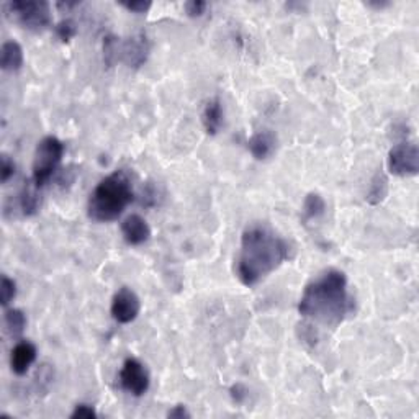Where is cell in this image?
I'll return each instance as SVG.
<instances>
[{"label": "cell", "mask_w": 419, "mask_h": 419, "mask_svg": "<svg viewBox=\"0 0 419 419\" xmlns=\"http://www.w3.org/2000/svg\"><path fill=\"white\" fill-rule=\"evenodd\" d=\"M292 258V246L267 224L254 223L241 236L236 275L241 284L253 287Z\"/></svg>", "instance_id": "1"}, {"label": "cell", "mask_w": 419, "mask_h": 419, "mask_svg": "<svg viewBox=\"0 0 419 419\" xmlns=\"http://www.w3.org/2000/svg\"><path fill=\"white\" fill-rule=\"evenodd\" d=\"M390 174L398 177H411L416 176L419 171V149L415 143H398L393 146L389 153Z\"/></svg>", "instance_id": "6"}, {"label": "cell", "mask_w": 419, "mask_h": 419, "mask_svg": "<svg viewBox=\"0 0 419 419\" xmlns=\"http://www.w3.org/2000/svg\"><path fill=\"white\" fill-rule=\"evenodd\" d=\"M389 188H390L389 177L385 176V172L381 169L377 171L374 179L370 182L369 192H367L365 195V202L372 207L380 205V203L386 198V195H389Z\"/></svg>", "instance_id": "16"}, {"label": "cell", "mask_w": 419, "mask_h": 419, "mask_svg": "<svg viewBox=\"0 0 419 419\" xmlns=\"http://www.w3.org/2000/svg\"><path fill=\"white\" fill-rule=\"evenodd\" d=\"M118 379L122 389L133 396H143L151 385L148 369L134 357H128L125 360L122 369H120Z\"/></svg>", "instance_id": "7"}, {"label": "cell", "mask_w": 419, "mask_h": 419, "mask_svg": "<svg viewBox=\"0 0 419 419\" xmlns=\"http://www.w3.org/2000/svg\"><path fill=\"white\" fill-rule=\"evenodd\" d=\"M5 326H7L10 336L18 338L26 328L25 313L18 310V308H10V310L5 311Z\"/></svg>", "instance_id": "18"}, {"label": "cell", "mask_w": 419, "mask_h": 419, "mask_svg": "<svg viewBox=\"0 0 419 419\" xmlns=\"http://www.w3.org/2000/svg\"><path fill=\"white\" fill-rule=\"evenodd\" d=\"M248 148L251 151L253 157L258 161H265L275 153L277 148V136L274 131L264 130L258 131V133L253 134L248 141Z\"/></svg>", "instance_id": "12"}, {"label": "cell", "mask_w": 419, "mask_h": 419, "mask_svg": "<svg viewBox=\"0 0 419 419\" xmlns=\"http://www.w3.org/2000/svg\"><path fill=\"white\" fill-rule=\"evenodd\" d=\"M18 205H20V210H22L23 217H33V214L38 213L40 205H41L40 187L36 185L33 179L25 182L22 192H20Z\"/></svg>", "instance_id": "15"}, {"label": "cell", "mask_w": 419, "mask_h": 419, "mask_svg": "<svg viewBox=\"0 0 419 419\" xmlns=\"http://www.w3.org/2000/svg\"><path fill=\"white\" fill-rule=\"evenodd\" d=\"M56 35L62 43H69V41L77 35V26L71 18L61 20V22L56 25Z\"/></svg>", "instance_id": "21"}, {"label": "cell", "mask_w": 419, "mask_h": 419, "mask_svg": "<svg viewBox=\"0 0 419 419\" xmlns=\"http://www.w3.org/2000/svg\"><path fill=\"white\" fill-rule=\"evenodd\" d=\"M229 393H231V398L236 403H243L246 400V396H248V390H246L244 385L241 384L233 385L231 389H229Z\"/></svg>", "instance_id": "26"}, {"label": "cell", "mask_w": 419, "mask_h": 419, "mask_svg": "<svg viewBox=\"0 0 419 419\" xmlns=\"http://www.w3.org/2000/svg\"><path fill=\"white\" fill-rule=\"evenodd\" d=\"M15 297H17V284H15V280L10 279V277L2 275V284H0V305L7 308L10 303L13 302Z\"/></svg>", "instance_id": "20"}, {"label": "cell", "mask_w": 419, "mask_h": 419, "mask_svg": "<svg viewBox=\"0 0 419 419\" xmlns=\"http://www.w3.org/2000/svg\"><path fill=\"white\" fill-rule=\"evenodd\" d=\"M36 355H38V349H36L33 343L20 340V343L15 344L12 354H10V369H12L15 375H25L30 370V367L35 364Z\"/></svg>", "instance_id": "10"}, {"label": "cell", "mask_w": 419, "mask_h": 419, "mask_svg": "<svg viewBox=\"0 0 419 419\" xmlns=\"http://www.w3.org/2000/svg\"><path fill=\"white\" fill-rule=\"evenodd\" d=\"M4 12L10 22L35 33L51 25V7L45 0H12L4 5Z\"/></svg>", "instance_id": "4"}, {"label": "cell", "mask_w": 419, "mask_h": 419, "mask_svg": "<svg viewBox=\"0 0 419 419\" xmlns=\"http://www.w3.org/2000/svg\"><path fill=\"white\" fill-rule=\"evenodd\" d=\"M167 418H176V419H183V418H190V413L187 411V408L183 405H177L172 408V410L167 413Z\"/></svg>", "instance_id": "27"}, {"label": "cell", "mask_w": 419, "mask_h": 419, "mask_svg": "<svg viewBox=\"0 0 419 419\" xmlns=\"http://www.w3.org/2000/svg\"><path fill=\"white\" fill-rule=\"evenodd\" d=\"M141 311V300L128 287H122L115 293L110 305L112 318L120 324L133 323Z\"/></svg>", "instance_id": "8"}, {"label": "cell", "mask_w": 419, "mask_h": 419, "mask_svg": "<svg viewBox=\"0 0 419 419\" xmlns=\"http://www.w3.org/2000/svg\"><path fill=\"white\" fill-rule=\"evenodd\" d=\"M120 45L122 41L115 36H107L103 41V61L108 67H112L115 62L120 61Z\"/></svg>", "instance_id": "19"}, {"label": "cell", "mask_w": 419, "mask_h": 419, "mask_svg": "<svg viewBox=\"0 0 419 419\" xmlns=\"http://www.w3.org/2000/svg\"><path fill=\"white\" fill-rule=\"evenodd\" d=\"M64 156V144L56 136H46L36 146L31 179L40 188L51 180Z\"/></svg>", "instance_id": "5"}, {"label": "cell", "mask_w": 419, "mask_h": 419, "mask_svg": "<svg viewBox=\"0 0 419 419\" xmlns=\"http://www.w3.org/2000/svg\"><path fill=\"white\" fill-rule=\"evenodd\" d=\"M23 66V50L17 41H5L0 50V67L7 72H17Z\"/></svg>", "instance_id": "14"}, {"label": "cell", "mask_w": 419, "mask_h": 419, "mask_svg": "<svg viewBox=\"0 0 419 419\" xmlns=\"http://www.w3.org/2000/svg\"><path fill=\"white\" fill-rule=\"evenodd\" d=\"M122 7H125L128 10V12H133V13H146L148 10L153 7V4L148 2V0H138V2H122L120 4Z\"/></svg>", "instance_id": "25"}, {"label": "cell", "mask_w": 419, "mask_h": 419, "mask_svg": "<svg viewBox=\"0 0 419 419\" xmlns=\"http://www.w3.org/2000/svg\"><path fill=\"white\" fill-rule=\"evenodd\" d=\"M355 310V302L348 290V277L338 269H329L305 287L298 302V313L311 324L336 328Z\"/></svg>", "instance_id": "2"}, {"label": "cell", "mask_w": 419, "mask_h": 419, "mask_svg": "<svg viewBox=\"0 0 419 419\" xmlns=\"http://www.w3.org/2000/svg\"><path fill=\"white\" fill-rule=\"evenodd\" d=\"M207 7H208V4L203 2V0H190V2L185 4V12H187L188 17L197 18V17H202V15L205 13Z\"/></svg>", "instance_id": "24"}, {"label": "cell", "mask_w": 419, "mask_h": 419, "mask_svg": "<svg viewBox=\"0 0 419 419\" xmlns=\"http://www.w3.org/2000/svg\"><path fill=\"white\" fill-rule=\"evenodd\" d=\"M133 198L134 192L130 176L125 171H115L93 188L88 197L87 213L93 222H115L122 217Z\"/></svg>", "instance_id": "3"}, {"label": "cell", "mask_w": 419, "mask_h": 419, "mask_svg": "<svg viewBox=\"0 0 419 419\" xmlns=\"http://www.w3.org/2000/svg\"><path fill=\"white\" fill-rule=\"evenodd\" d=\"M122 234L130 246H139L151 238V226L143 217L133 213L123 219Z\"/></svg>", "instance_id": "11"}, {"label": "cell", "mask_w": 419, "mask_h": 419, "mask_svg": "<svg viewBox=\"0 0 419 419\" xmlns=\"http://www.w3.org/2000/svg\"><path fill=\"white\" fill-rule=\"evenodd\" d=\"M365 5L367 7L375 8V10H384V8H389L391 4L390 2H367Z\"/></svg>", "instance_id": "28"}, {"label": "cell", "mask_w": 419, "mask_h": 419, "mask_svg": "<svg viewBox=\"0 0 419 419\" xmlns=\"http://www.w3.org/2000/svg\"><path fill=\"white\" fill-rule=\"evenodd\" d=\"M303 219L308 222V219H316L323 217L324 212H326V202L323 200L321 195L318 193H310L306 195L305 202H303Z\"/></svg>", "instance_id": "17"}, {"label": "cell", "mask_w": 419, "mask_h": 419, "mask_svg": "<svg viewBox=\"0 0 419 419\" xmlns=\"http://www.w3.org/2000/svg\"><path fill=\"white\" fill-rule=\"evenodd\" d=\"M151 51V45L146 33L139 31L133 36H130L127 41L120 45V59H122L128 67L139 69L141 66L148 61Z\"/></svg>", "instance_id": "9"}, {"label": "cell", "mask_w": 419, "mask_h": 419, "mask_svg": "<svg viewBox=\"0 0 419 419\" xmlns=\"http://www.w3.org/2000/svg\"><path fill=\"white\" fill-rule=\"evenodd\" d=\"M15 174V162L10 159V156L2 154V167H0V180L2 183H7Z\"/></svg>", "instance_id": "23"}, {"label": "cell", "mask_w": 419, "mask_h": 419, "mask_svg": "<svg viewBox=\"0 0 419 419\" xmlns=\"http://www.w3.org/2000/svg\"><path fill=\"white\" fill-rule=\"evenodd\" d=\"M202 123L210 136L219 133L223 127V105L218 97L208 101L202 112Z\"/></svg>", "instance_id": "13"}, {"label": "cell", "mask_w": 419, "mask_h": 419, "mask_svg": "<svg viewBox=\"0 0 419 419\" xmlns=\"http://www.w3.org/2000/svg\"><path fill=\"white\" fill-rule=\"evenodd\" d=\"M71 418L72 419H93L97 418V411L96 408L91 406V405H86V403H79L76 405L74 411L71 413Z\"/></svg>", "instance_id": "22"}]
</instances>
